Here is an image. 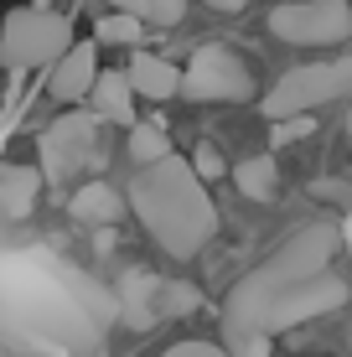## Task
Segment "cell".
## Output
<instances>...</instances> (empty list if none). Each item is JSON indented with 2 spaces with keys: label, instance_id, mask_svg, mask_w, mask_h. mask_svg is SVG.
<instances>
[{
  "label": "cell",
  "instance_id": "obj_1",
  "mask_svg": "<svg viewBox=\"0 0 352 357\" xmlns=\"http://www.w3.org/2000/svg\"><path fill=\"white\" fill-rule=\"evenodd\" d=\"M0 337L36 357H89L104 342V326L72 264L31 254L0 269Z\"/></svg>",
  "mask_w": 352,
  "mask_h": 357
},
{
  "label": "cell",
  "instance_id": "obj_2",
  "mask_svg": "<svg viewBox=\"0 0 352 357\" xmlns=\"http://www.w3.org/2000/svg\"><path fill=\"white\" fill-rule=\"evenodd\" d=\"M337 243H342V228L332 223H300L280 249L270 254L259 269H249L223 301V342L238 337H264L270 316L296 295L300 285H311L316 275H326Z\"/></svg>",
  "mask_w": 352,
  "mask_h": 357
},
{
  "label": "cell",
  "instance_id": "obj_3",
  "mask_svg": "<svg viewBox=\"0 0 352 357\" xmlns=\"http://www.w3.org/2000/svg\"><path fill=\"white\" fill-rule=\"evenodd\" d=\"M130 213L140 218V228L171 259H197L217 233L213 192L192 171L187 155H171V161H161L151 171H135V181H130Z\"/></svg>",
  "mask_w": 352,
  "mask_h": 357
},
{
  "label": "cell",
  "instance_id": "obj_4",
  "mask_svg": "<svg viewBox=\"0 0 352 357\" xmlns=\"http://www.w3.org/2000/svg\"><path fill=\"white\" fill-rule=\"evenodd\" d=\"M72 16H63L57 6H16L0 21V68L10 83V104L21 98V78L36 68H57L72 52ZM21 109V104H16Z\"/></svg>",
  "mask_w": 352,
  "mask_h": 357
},
{
  "label": "cell",
  "instance_id": "obj_5",
  "mask_svg": "<svg viewBox=\"0 0 352 357\" xmlns=\"http://www.w3.org/2000/svg\"><path fill=\"white\" fill-rule=\"evenodd\" d=\"M342 98L352 104V52L337 57V63L290 68L285 78L270 83L259 114L270 119V125H280V119H306V114H316L321 104H342Z\"/></svg>",
  "mask_w": 352,
  "mask_h": 357
},
{
  "label": "cell",
  "instance_id": "obj_6",
  "mask_svg": "<svg viewBox=\"0 0 352 357\" xmlns=\"http://www.w3.org/2000/svg\"><path fill=\"white\" fill-rule=\"evenodd\" d=\"M36 161H42V176L52 187H68V181H93L89 171L104 161L99 151V119L72 109V114H57L52 125L36 135Z\"/></svg>",
  "mask_w": 352,
  "mask_h": 357
},
{
  "label": "cell",
  "instance_id": "obj_7",
  "mask_svg": "<svg viewBox=\"0 0 352 357\" xmlns=\"http://www.w3.org/2000/svg\"><path fill=\"white\" fill-rule=\"evenodd\" d=\"M254 93H259L254 68L223 42H202L192 52V63L181 68V98L187 104H249Z\"/></svg>",
  "mask_w": 352,
  "mask_h": 357
},
{
  "label": "cell",
  "instance_id": "obj_8",
  "mask_svg": "<svg viewBox=\"0 0 352 357\" xmlns=\"http://www.w3.org/2000/svg\"><path fill=\"white\" fill-rule=\"evenodd\" d=\"M264 26L290 47H342L352 36V0H285L264 16Z\"/></svg>",
  "mask_w": 352,
  "mask_h": 357
},
{
  "label": "cell",
  "instance_id": "obj_9",
  "mask_svg": "<svg viewBox=\"0 0 352 357\" xmlns=\"http://www.w3.org/2000/svg\"><path fill=\"white\" fill-rule=\"evenodd\" d=\"M347 295H352V285L342 275H332V269H326V275H316L311 280V285H300L296 295H290V301L280 305V311L270 316V326H264V337H280V331H290V326H300V321H316V316H326V311H337V305H347Z\"/></svg>",
  "mask_w": 352,
  "mask_h": 357
},
{
  "label": "cell",
  "instance_id": "obj_10",
  "mask_svg": "<svg viewBox=\"0 0 352 357\" xmlns=\"http://www.w3.org/2000/svg\"><path fill=\"white\" fill-rule=\"evenodd\" d=\"M161 275H145V269H130L125 280L114 285V311L119 321H125L130 331H151L155 321H166L161 316Z\"/></svg>",
  "mask_w": 352,
  "mask_h": 357
},
{
  "label": "cell",
  "instance_id": "obj_11",
  "mask_svg": "<svg viewBox=\"0 0 352 357\" xmlns=\"http://www.w3.org/2000/svg\"><path fill=\"white\" fill-rule=\"evenodd\" d=\"M93 83H99V42H72V52L47 78V93L57 104H78V98L93 93Z\"/></svg>",
  "mask_w": 352,
  "mask_h": 357
},
{
  "label": "cell",
  "instance_id": "obj_12",
  "mask_svg": "<svg viewBox=\"0 0 352 357\" xmlns=\"http://www.w3.org/2000/svg\"><path fill=\"white\" fill-rule=\"evenodd\" d=\"M68 213L78 218V223H89V228H114L119 218L130 213V197L119 187H109L104 176H93V181H83V187H72Z\"/></svg>",
  "mask_w": 352,
  "mask_h": 357
},
{
  "label": "cell",
  "instance_id": "obj_13",
  "mask_svg": "<svg viewBox=\"0 0 352 357\" xmlns=\"http://www.w3.org/2000/svg\"><path fill=\"white\" fill-rule=\"evenodd\" d=\"M89 98H93V104H89L93 119H109V125H125V130L140 125V114H135V89H130L125 68H104Z\"/></svg>",
  "mask_w": 352,
  "mask_h": 357
},
{
  "label": "cell",
  "instance_id": "obj_14",
  "mask_svg": "<svg viewBox=\"0 0 352 357\" xmlns=\"http://www.w3.org/2000/svg\"><path fill=\"white\" fill-rule=\"evenodd\" d=\"M125 78L140 98H176L181 93V68L166 52H135L130 68H125Z\"/></svg>",
  "mask_w": 352,
  "mask_h": 357
},
{
  "label": "cell",
  "instance_id": "obj_15",
  "mask_svg": "<svg viewBox=\"0 0 352 357\" xmlns=\"http://www.w3.org/2000/svg\"><path fill=\"white\" fill-rule=\"evenodd\" d=\"M42 166H0V218L6 223H21L31 218L36 197H42Z\"/></svg>",
  "mask_w": 352,
  "mask_h": 357
},
{
  "label": "cell",
  "instance_id": "obj_16",
  "mask_svg": "<svg viewBox=\"0 0 352 357\" xmlns=\"http://www.w3.org/2000/svg\"><path fill=\"white\" fill-rule=\"evenodd\" d=\"M234 187L249 197V202H275V192H280V166L270 161V155H249V161H238L234 171Z\"/></svg>",
  "mask_w": 352,
  "mask_h": 357
},
{
  "label": "cell",
  "instance_id": "obj_17",
  "mask_svg": "<svg viewBox=\"0 0 352 357\" xmlns=\"http://www.w3.org/2000/svg\"><path fill=\"white\" fill-rule=\"evenodd\" d=\"M104 6L119 10V16H135L155 31H171V26L187 21V0H104Z\"/></svg>",
  "mask_w": 352,
  "mask_h": 357
},
{
  "label": "cell",
  "instance_id": "obj_18",
  "mask_svg": "<svg viewBox=\"0 0 352 357\" xmlns=\"http://www.w3.org/2000/svg\"><path fill=\"white\" fill-rule=\"evenodd\" d=\"M130 161H135V171H151V166H161V161H171V135H166L161 125H135L130 130Z\"/></svg>",
  "mask_w": 352,
  "mask_h": 357
},
{
  "label": "cell",
  "instance_id": "obj_19",
  "mask_svg": "<svg viewBox=\"0 0 352 357\" xmlns=\"http://www.w3.org/2000/svg\"><path fill=\"white\" fill-rule=\"evenodd\" d=\"M145 21H135V16H119V10H109V16H99L93 21V42L99 47H140L145 42Z\"/></svg>",
  "mask_w": 352,
  "mask_h": 357
},
{
  "label": "cell",
  "instance_id": "obj_20",
  "mask_svg": "<svg viewBox=\"0 0 352 357\" xmlns=\"http://www.w3.org/2000/svg\"><path fill=\"white\" fill-rule=\"evenodd\" d=\"M202 305V295L192 285H181V280H166L161 285V316H192Z\"/></svg>",
  "mask_w": 352,
  "mask_h": 357
},
{
  "label": "cell",
  "instance_id": "obj_21",
  "mask_svg": "<svg viewBox=\"0 0 352 357\" xmlns=\"http://www.w3.org/2000/svg\"><path fill=\"white\" fill-rule=\"evenodd\" d=\"M161 357H228V347H223V342H208V337H181Z\"/></svg>",
  "mask_w": 352,
  "mask_h": 357
},
{
  "label": "cell",
  "instance_id": "obj_22",
  "mask_svg": "<svg viewBox=\"0 0 352 357\" xmlns=\"http://www.w3.org/2000/svg\"><path fill=\"white\" fill-rule=\"evenodd\" d=\"M192 171H197L202 181H217L223 176V151L208 140V145H197V155H192Z\"/></svg>",
  "mask_w": 352,
  "mask_h": 357
},
{
  "label": "cell",
  "instance_id": "obj_23",
  "mask_svg": "<svg viewBox=\"0 0 352 357\" xmlns=\"http://www.w3.org/2000/svg\"><path fill=\"white\" fill-rule=\"evenodd\" d=\"M300 135H311V114H306V119H280V125L270 130V140L285 145V140H300Z\"/></svg>",
  "mask_w": 352,
  "mask_h": 357
},
{
  "label": "cell",
  "instance_id": "obj_24",
  "mask_svg": "<svg viewBox=\"0 0 352 357\" xmlns=\"http://www.w3.org/2000/svg\"><path fill=\"white\" fill-rule=\"evenodd\" d=\"M208 6L217 10V16H238V10H244L249 0H208Z\"/></svg>",
  "mask_w": 352,
  "mask_h": 357
},
{
  "label": "cell",
  "instance_id": "obj_25",
  "mask_svg": "<svg viewBox=\"0 0 352 357\" xmlns=\"http://www.w3.org/2000/svg\"><path fill=\"white\" fill-rule=\"evenodd\" d=\"M342 238H347V249H352V213H347V233H342Z\"/></svg>",
  "mask_w": 352,
  "mask_h": 357
},
{
  "label": "cell",
  "instance_id": "obj_26",
  "mask_svg": "<svg viewBox=\"0 0 352 357\" xmlns=\"http://www.w3.org/2000/svg\"><path fill=\"white\" fill-rule=\"evenodd\" d=\"M347 135H352V104H347Z\"/></svg>",
  "mask_w": 352,
  "mask_h": 357
},
{
  "label": "cell",
  "instance_id": "obj_27",
  "mask_svg": "<svg viewBox=\"0 0 352 357\" xmlns=\"http://www.w3.org/2000/svg\"><path fill=\"white\" fill-rule=\"evenodd\" d=\"M0 109H6V104H0Z\"/></svg>",
  "mask_w": 352,
  "mask_h": 357
}]
</instances>
